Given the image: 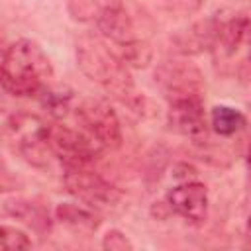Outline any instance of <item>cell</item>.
Masks as SVG:
<instances>
[{
  "mask_svg": "<svg viewBox=\"0 0 251 251\" xmlns=\"http://www.w3.org/2000/svg\"><path fill=\"white\" fill-rule=\"evenodd\" d=\"M53 78V65L41 45L33 39H16L2 53L0 82L2 88L16 96H37Z\"/></svg>",
  "mask_w": 251,
  "mask_h": 251,
  "instance_id": "1",
  "label": "cell"
},
{
  "mask_svg": "<svg viewBox=\"0 0 251 251\" xmlns=\"http://www.w3.org/2000/svg\"><path fill=\"white\" fill-rule=\"evenodd\" d=\"M210 53L216 65H231L241 55L251 59V18L245 14L222 18Z\"/></svg>",
  "mask_w": 251,
  "mask_h": 251,
  "instance_id": "8",
  "label": "cell"
},
{
  "mask_svg": "<svg viewBox=\"0 0 251 251\" xmlns=\"http://www.w3.org/2000/svg\"><path fill=\"white\" fill-rule=\"evenodd\" d=\"M165 200L173 214L190 224H202L208 216V188L198 180H182L165 194Z\"/></svg>",
  "mask_w": 251,
  "mask_h": 251,
  "instance_id": "11",
  "label": "cell"
},
{
  "mask_svg": "<svg viewBox=\"0 0 251 251\" xmlns=\"http://www.w3.org/2000/svg\"><path fill=\"white\" fill-rule=\"evenodd\" d=\"M155 84L167 102L182 98H204V76L200 69L188 61H163L155 69Z\"/></svg>",
  "mask_w": 251,
  "mask_h": 251,
  "instance_id": "7",
  "label": "cell"
},
{
  "mask_svg": "<svg viewBox=\"0 0 251 251\" xmlns=\"http://www.w3.org/2000/svg\"><path fill=\"white\" fill-rule=\"evenodd\" d=\"M47 143L57 161L65 169L90 167L102 153V145L84 131H76L63 124H49Z\"/></svg>",
  "mask_w": 251,
  "mask_h": 251,
  "instance_id": "4",
  "label": "cell"
},
{
  "mask_svg": "<svg viewBox=\"0 0 251 251\" xmlns=\"http://www.w3.org/2000/svg\"><path fill=\"white\" fill-rule=\"evenodd\" d=\"M55 218L76 233H94L100 226V218L94 214L92 208H84L73 202L57 204Z\"/></svg>",
  "mask_w": 251,
  "mask_h": 251,
  "instance_id": "14",
  "label": "cell"
},
{
  "mask_svg": "<svg viewBox=\"0 0 251 251\" xmlns=\"http://www.w3.org/2000/svg\"><path fill=\"white\" fill-rule=\"evenodd\" d=\"M37 98H39L41 108H45V112L53 120H61V118H65L69 114L73 98H75V92L65 84H51L49 82L37 94Z\"/></svg>",
  "mask_w": 251,
  "mask_h": 251,
  "instance_id": "15",
  "label": "cell"
},
{
  "mask_svg": "<svg viewBox=\"0 0 251 251\" xmlns=\"http://www.w3.org/2000/svg\"><path fill=\"white\" fill-rule=\"evenodd\" d=\"M96 27L102 39L108 41V45L112 47L139 39L133 12L122 0H112L110 4L102 6V12L96 20Z\"/></svg>",
  "mask_w": 251,
  "mask_h": 251,
  "instance_id": "10",
  "label": "cell"
},
{
  "mask_svg": "<svg viewBox=\"0 0 251 251\" xmlns=\"http://www.w3.org/2000/svg\"><path fill=\"white\" fill-rule=\"evenodd\" d=\"M76 65L84 76L100 84L108 94L120 102L127 100L133 92V78L129 69L116 57L110 45L92 35H82L76 39Z\"/></svg>",
  "mask_w": 251,
  "mask_h": 251,
  "instance_id": "2",
  "label": "cell"
},
{
  "mask_svg": "<svg viewBox=\"0 0 251 251\" xmlns=\"http://www.w3.org/2000/svg\"><path fill=\"white\" fill-rule=\"evenodd\" d=\"M63 184L71 196L84 202L92 210H110L122 200V190L90 167L65 169Z\"/></svg>",
  "mask_w": 251,
  "mask_h": 251,
  "instance_id": "5",
  "label": "cell"
},
{
  "mask_svg": "<svg viewBox=\"0 0 251 251\" xmlns=\"http://www.w3.org/2000/svg\"><path fill=\"white\" fill-rule=\"evenodd\" d=\"M167 122L173 131L190 139L192 143H206L210 133V120L204 112V98H182L169 102Z\"/></svg>",
  "mask_w": 251,
  "mask_h": 251,
  "instance_id": "9",
  "label": "cell"
},
{
  "mask_svg": "<svg viewBox=\"0 0 251 251\" xmlns=\"http://www.w3.org/2000/svg\"><path fill=\"white\" fill-rule=\"evenodd\" d=\"M47 129L49 122L41 120L39 116L16 112L4 124V139L14 151L20 153L25 163L37 169H45L53 157L47 143Z\"/></svg>",
  "mask_w": 251,
  "mask_h": 251,
  "instance_id": "3",
  "label": "cell"
},
{
  "mask_svg": "<svg viewBox=\"0 0 251 251\" xmlns=\"http://www.w3.org/2000/svg\"><path fill=\"white\" fill-rule=\"evenodd\" d=\"M247 233L251 235V214H249V218H247Z\"/></svg>",
  "mask_w": 251,
  "mask_h": 251,
  "instance_id": "22",
  "label": "cell"
},
{
  "mask_svg": "<svg viewBox=\"0 0 251 251\" xmlns=\"http://www.w3.org/2000/svg\"><path fill=\"white\" fill-rule=\"evenodd\" d=\"M245 124H247V120L237 108L218 104L210 110V129L222 137L235 135L237 131H241L245 127Z\"/></svg>",
  "mask_w": 251,
  "mask_h": 251,
  "instance_id": "16",
  "label": "cell"
},
{
  "mask_svg": "<svg viewBox=\"0 0 251 251\" xmlns=\"http://www.w3.org/2000/svg\"><path fill=\"white\" fill-rule=\"evenodd\" d=\"M75 118L84 133L96 139L104 149H118L124 141L116 110L100 98H84L75 108Z\"/></svg>",
  "mask_w": 251,
  "mask_h": 251,
  "instance_id": "6",
  "label": "cell"
},
{
  "mask_svg": "<svg viewBox=\"0 0 251 251\" xmlns=\"http://www.w3.org/2000/svg\"><path fill=\"white\" fill-rule=\"evenodd\" d=\"M220 22H222V18H218V16H210L206 20L194 22L190 27H186L182 33L176 35L178 51L186 53V55L210 51L214 41H216Z\"/></svg>",
  "mask_w": 251,
  "mask_h": 251,
  "instance_id": "12",
  "label": "cell"
},
{
  "mask_svg": "<svg viewBox=\"0 0 251 251\" xmlns=\"http://www.w3.org/2000/svg\"><path fill=\"white\" fill-rule=\"evenodd\" d=\"M0 243H2V249H6V251H22V249H31L33 247V241L29 239V235L24 229H20L16 226H10V224H2Z\"/></svg>",
  "mask_w": 251,
  "mask_h": 251,
  "instance_id": "18",
  "label": "cell"
},
{
  "mask_svg": "<svg viewBox=\"0 0 251 251\" xmlns=\"http://www.w3.org/2000/svg\"><path fill=\"white\" fill-rule=\"evenodd\" d=\"M102 249H106V251H131L133 243H131V239L124 231L110 229L102 237Z\"/></svg>",
  "mask_w": 251,
  "mask_h": 251,
  "instance_id": "20",
  "label": "cell"
},
{
  "mask_svg": "<svg viewBox=\"0 0 251 251\" xmlns=\"http://www.w3.org/2000/svg\"><path fill=\"white\" fill-rule=\"evenodd\" d=\"M67 12L75 22H96L102 4L98 0H67Z\"/></svg>",
  "mask_w": 251,
  "mask_h": 251,
  "instance_id": "19",
  "label": "cell"
},
{
  "mask_svg": "<svg viewBox=\"0 0 251 251\" xmlns=\"http://www.w3.org/2000/svg\"><path fill=\"white\" fill-rule=\"evenodd\" d=\"M2 214L25 224L27 227H31L37 233H47L51 229L49 212L43 206H39L31 200H24V198H16V196L14 198H4Z\"/></svg>",
  "mask_w": 251,
  "mask_h": 251,
  "instance_id": "13",
  "label": "cell"
},
{
  "mask_svg": "<svg viewBox=\"0 0 251 251\" xmlns=\"http://www.w3.org/2000/svg\"><path fill=\"white\" fill-rule=\"evenodd\" d=\"M112 47V45H110ZM112 51L116 53V57L127 67V69H145L149 63H151V57H153V51H151V45L139 37L135 41H129L126 45H118V47H112Z\"/></svg>",
  "mask_w": 251,
  "mask_h": 251,
  "instance_id": "17",
  "label": "cell"
},
{
  "mask_svg": "<svg viewBox=\"0 0 251 251\" xmlns=\"http://www.w3.org/2000/svg\"><path fill=\"white\" fill-rule=\"evenodd\" d=\"M247 165H249V167H251V149H249V151H247Z\"/></svg>",
  "mask_w": 251,
  "mask_h": 251,
  "instance_id": "23",
  "label": "cell"
},
{
  "mask_svg": "<svg viewBox=\"0 0 251 251\" xmlns=\"http://www.w3.org/2000/svg\"><path fill=\"white\" fill-rule=\"evenodd\" d=\"M202 4H204V0H165V6H167L171 12L182 14V16L194 14Z\"/></svg>",
  "mask_w": 251,
  "mask_h": 251,
  "instance_id": "21",
  "label": "cell"
}]
</instances>
